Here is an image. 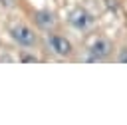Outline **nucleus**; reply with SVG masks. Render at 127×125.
<instances>
[{
    "instance_id": "nucleus-1",
    "label": "nucleus",
    "mask_w": 127,
    "mask_h": 125,
    "mask_svg": "<svg viewBox=\"0 0 127 125\" xmlns=\"http://www.w3.org/2000/svg\"><path fill=\"white\" fill-rule=\"evenodd\" d=\"M10 38H12L18 46H22V48H34V46L38 44L36 32H34L30 26H26V24H14V26L10 28Z\"/></svg>"
},
{
    "instance_id": "nucleus-2",
    "label": "nucleus",
    "mask_w": 127,
    "mask_h": 125,
    "mask_svg": "<svg viewBox=\"0 0 127 125\" xmlns=\"http://www.w3.org/2000/svg\"><path fill=\"white\" fill-rule=\"evenodd\" d=\"M113 46L107 38H95L87 48V60L89 62H103L111 56Z\"/></svg>"
},
{
    "instance_id": "nucleus-3",
    "label": "nucleus",
    "mask_w": 127,
    "mask_h": 125,
    "mask_svg": "<svg viewBox=\"0 0 127 125\" xmlns=\"http://www.w3.org/2000/svg\"><path fill=\"white\" fill-rule=\"evenodd\" d=\"M48 48L54 56L58 58H69L73 54V46L71 42L65 38V36H60V34H50L48 36Z\"/></svg>"
},
{
    "instance_id": "nucleus-4",
    "label": "nucleus",
    "mask_w": 127,
    "mask_h": 125,
    "mask_svg": "<svg viewBox=\"0 0 127 125\" xmlns=\"http://www.w3.org/2000/svg\"><path fill=\"white\" fill-rule=\"evenodd\" d=\"M67 24H69L73 30H77V32H85V30H89V28L93 26V16H91L85 8H75V10H71L69 16H67Z\"/></svg>"
},
{
    "instance_id": "nucleus-5",
    "label": "nucleus",
    "mask_w": 127,
    "mask_h": 125,
    "mask_svg": "<svg viewBox=\"0 0 127 125\" xmlns=\"http://www.w3.org/2000/svg\"><path fill=\"white\" fill-rule=\"evenodd\" d=\"M34 20H36V24H38L42 30H46V32H50V30L56 26V22H58L56 14L50 12V10H38V12L34 14Z\"/></svg>"
},
{
    "instance_id": "nucleus-6",
    "label": "nucleus",
    "mask_w": 127,
    "mask_h": 125,
    "mask_svg": "<svg viewBox=\"0 0 127 125\" xmlns=\"http://www.w3.org/2000/svg\"><path fill=\"white\" fill-rule=\"evenodd\" d=\"M117 62H121V63H127V50H121V52H119V58H117Z\"/></svg>"
}]
</instances>
